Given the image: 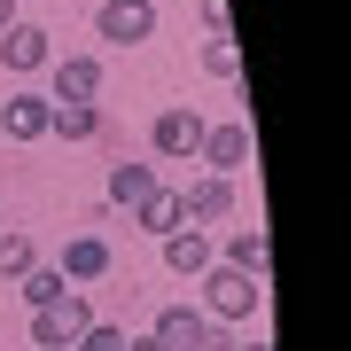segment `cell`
Returning a JSON list of instances; mask_svg holds the SVG:
<instances>
[{
	"label": "cell",
	"mask_w": 351,
	"mask_h": 351,
	"mask_svg": "<svg viewBox=\"0 0 351 351\" xmlns=\"http://www.w3.org/2000/svg\"><path fill=\"white\" fill-rule=\"evenodd\" d=\"M94 328V304H86V289H63L55 304H39L32 313V351H71L78 336Z\"/></svg>",
	"instance_id": "cell-1"
},
{
	"label": "cell",
	"mask_w": 351,
	"mask_h": 351,
	"mask_svg": "<svg viewBox=\"0 0 351 351\" xmlns=\"http://www.w3.org/2000/svg\"><path fill=\"white\" fill-rule=\"evenodd\" d=\"M195 281H203V313L226 320V328H242V320L258 313V297H265V281L234 274V265H211V274H195Z\"/></svg>",
	"instance_id": "cell-2"
},
{
	"label": "cell",
	"mask_w": 351,
	"mask_h": 351,
	"mask_svg": "<svg viewBox=\"0 0 351 351\" xmlns=\"http://www.w3.org/2000/svg\"><path fill=\"white\" fill-rule=\"evenodd\" d=\"M47 63H55V32H47V24H24V16H16V24L0 32V71H8V78H39Z\"/></svg>",
	"instance_id": "cell-3"
},
{
	"label": "cell",
	"mask_w": 351,
	"mask_h": 351,
	"mask_svg": "<svg viewBox=\"0 0 351 351\" xmlns=\"http://www.w3.org/2000/svg\"><path fill=\"white\" fill-rule=\"evenodd\" d=\"M234 203H242V195H234V180H226V172H203V180L180 188V211H188V226H203V234L234 219Z\"/></svg>",
	"instance_id": "cell-4"
},
{
	"label": "cell",
	"mask_w": 351,
	"mask_h": 351,
	"mask_svg": "<svg viewBox=\"0 0 351 351\" xmlns=\"http://www.w3.org/2000/svg\"><path fill=\"white\" fill-rule=\"evenodd\" d=\"M94 32L110 39V47H141V39H156V0H101Z\"/></svg>",
	"instance_id": "cell-5"
},
{
	"label": "cell",
	"mask_w": 351,
	"mask_h": 351,
	"mask_svg": "<svg viewBox=\"0 0 351 351\" xmlns=\"http://www.w3.org/2000/svg\"><path fill=\"white\" fill-rule=\"evenodd\" d=\"M195 141H203V117L188 110V101L156 110V125H149V149H156L164 164H188V156H195Z\"/></svg>",
	"instance_id": "cell-6"
},
{
	"label": "cell",
	"mask_w": 351,
	"mask_h": 351,
	"mask_svg": "<svg viewBox=\"0 0 351 351\" xmlns=\"http://www.w3.org/2000/svg\"><path fill=\"white\" fill-rule=\"evenodd\" d=\"M101 94V55H55L47 63V101H94Z\"/></svg>",
	"instance_id": "cell-7"
},
{
	"label": "cell",
	"mask_w": 351,
	"mask_h": 351,
	"mask_svg": "<svg viewBox=\"0 0 351 351\" xmlns=\"http://www.w3.org/2000/svg\"><path fill=\"white\" fill-rule=\"evenodd\" d=\"M195 156H203V172H226V180H234L242 164H250V125H203Z\"/></svg>",
	"instance_id": "cell-8"
},
{
	"label": "cell",
	"mask_w": 351,
	"mask_h": 351,
	"mask_svg": "<svg viewBox=\"0 0 351 351\" xmlns=\"http://www.w3.org/2000/svg\"><path fill=\"white\" fill-rule=\"evenodd\" d=\"M110 265H117V258H110V234H71V242H63V258H55V274L78 289V281H101Z\"/></svg>",
	"instance_id": "cell-9"
},
{
	"label": "cell",
	"mask_w": 351,
	"mask_h": 351,
	"mask_svg": "<svg viewBox=\"0 0 351 351\" xmlns=\"http://www.w3.org/2000/svg\"><path fill=\"white\" fill-rule=\"evenodd\" d=\"M47 110H55L47 94H32V86H16L8 101H0V133H8V141H47Z\"/></svg>",
	"instance_id": "cell-10"
},
{
	"label": "cell",
	"mask_w": 351,
	"mask_h": 351,
	"mask_svg": "<svg viewBox=\"0 0 351 351\" xmlns=\"http://www.w3.org/2000/svg\"><path fill=\"white\" fill-rule=\"evenodd\" d=\"M164 265H172L180 281H195V274H211V265H219V250H211L203 226H180V234H164Z\"/></svg>",
	"instance_id": "cell-11"
},
{
	"label": "cell",
	"mask_w": 351,
	"mask_h": 351,
	"mask_svg": "<svg viewBox=\"0 0 351 351\" xmlns=\"http://www.w3.org/2000/svg\"><path fill=\"white\" fill-rule=\"evenodd\" d=\"M133 226H141V234H156V242H164V234H180V226H188V211H180V188H164V180H156V188L133 203Z\"/></svg>",
	"instance_id": "cell-12"
},
{
	"label": "cell",
	"mask_w": 351,
	"mask_h": 351,
	"mask_svg": "<svg viewBox=\"0 0 351 351\" xmlns=\"http://www.w3.org/2000/svg\"><path fill=\"white\" fill-rule=\"evenodd\" d=\"M226 265L250 274V281L274 274V242H265V226H234V234H226Z\"/></svg>",
	"instance_id": "cell-13"
},
{
	"label": "cell",
	"mask_w": 351,
	"mask_h": 351,
	"mask_svg": "<svg viewBox=\"0 0 351 351\" xmlns=\"http://www.w3.org/2000/svg\"><path fill=\"white\" fill-rule=\"evenodd\" d=\"M101 133V101H55L47 110V141H94Z\"/></svg>",
	"instance_id": "cell-14"
},
{
	"label": "cell",
	"mask_w": 351,
	"mask_h": 351,
	"mask_svg": "<svg viewBox=\"0 0 351 351\" xmlns=\"http://www.w3.org/2000/svg\"><path fill=\"white\" fill-rule=\"evenodd\" d=\"M149 336H156L164 351H195V336H203V313H195V304H164Z\"/></svg>",
	"instance_id": "cell-15"
},
{
	"label": "cell",
	"mask_w": 351,
	"mask_h": 351,
	"mask_svg": "<svg viewBox=\"0 0 351 351\" xmlns=\"http://www.w3.org/2000/svg\"><path fill=\"white\" fill-rule=\"evenodd\" d=\"M32 265H39V242L24 234V226H0V281L16 289V281L32 274Z\"/></svg>",
	"instance_id": "cell-16"
},
{
	"label": "cell",
	"mask_w": 351,
	"mask_h": 351,
	"mask_svg": "<svg viewBox=\"0 0 351 351\" xmlns=\"http://www.w3.org/2000/svg\"><path fill=\"white\" fill-rule=\"evenodd\" d=\"M156 188V164H110V195L101 203H117V211H133L141 195Z\"/></svg>",
	"instance_id": "cell-17"
},
{
	"label": "cell",
	"mask_w": 351,
	"mask_h": 351,
	"mask_svg": "<svg viewBox=\"0 0 351 351\" xmlns=\"http://www.w3.org/2000/svg\"><path fill=\"white\" fill-rule=\"evenodd\" d=\"M63 289H71V281H63V274H55V265H32V274H24V281H16V297H24V304H32V313H39V304H55V297H63Z\"/></svg>",
	"instance_id": "cell-18"
},
{
	"label": "cell",
	"mask_w": 351,
	"mask_h": 351,
	"mask_svg": "<svg viewBox=\"0 0 351 351\" xmlns=\"http://www.w3.org/2000/svg\"><path fill=\"white\" fill-rule=\"evenodd\" d=\"M203 71L211 78H242V47L234 39H203Z\"/></svg>",
	"instance_id": "cell-19"
},
{
	"label": "cell",
	"mask_w": 351,
	"mask_h": 351,
	"mask_svg": "<svg viewBox=\"0 0 351 351\" xmlns=\"http://www.w3.org/2000/svg\"><path fill=\"white\" fill-rule=\"evenodd\" d=\"M110 226H117V203H78V226H71V234H110Z\"/></svg>",
	"instance_id": "cell-20"
},
{
	"label": "cell",
	"mask_w": 351,
	"mask_h": 351,
	"mask_svg": "<svg viewBox=\"0 0 351 351\" xmlns=\"http://www.w3.org/2000/svg\"><path fill=\"white\" fill-rule=\"evenodd\" d=\"M71 351H125V328H117V320H94V328H86V336H78Z\"/></svg>",
	"instance_id": "cell-21"
},
{
	"label": "cell",
	"mask_w": 351,
	"mask_h": 351,
	"mask_svg": "<svg viewBox=\"0 0 351 351\" xmlns=\"http://www.w3.org/2000/svg\"><path fill=\"white\" fill-rule=\"evenodd\" d=\"M242 336H234V328H226V320H211V313H203V336H195V351H234Z\"/></svg>",
	"instance_id": "cell-22"
},
{
	"label": "cell",
	"mask_w": 351,
	"mask_h": 351,
	"mask_svg": "<svg viewBox=\"0 0 351 351\" xmlns=\"http://www.w3.org/2000/svg\"><path fill=\"white\" fill-rule=\"evenodd\" d=\"M195 16H203V32L226 39V0H195Z\"/></svg>",
	"instance_id": "cell-23"
},
{
	"label": "cell",
	"mask_w": 351,
	"mask_h": 351,
	"mask_svg": "<svg viewBox=\"0 0 351 351\" xmlns=\"http://www.w3.org/2000/svg\"><path fill=\"white\" fill-rule=\"evenodd\" d=\"M125 351H164V343L156 336H125Z\"/></svg>",
	"instance_id": "cell-24"
},
{
	"label": "cell",
	"mask_w": 351,
	"mask_h": 351,
	"mask_svg": "<svg viewBox=\"0 0 351 351\" xmlns=\"http://www.w3.org/2000/svg\"><path fill=\"white\" fill-rule=\"evenodd\" d=\"M8 24H16V0H0V32H8Z\"/></svg>",
	"instance_id": "cell-25"
},
{
	"label": "cell",
	"mask_w": 351,
	"mask_h": 351,
	"mask_svg": "<svg viewBox=\"0 0 351 351\" xmlns=\"http://www.w3.org/2000/svg\"><path fill=\"white\" fill-rule=\"evenodd\" d=\"M234 351H274V343H265V336H258V343H234Z\"/></svg>",
	"instance_id": "cell-26"
},
{
	"label": "cell",
	"mask_w": 351,
	"mask_h": 351,
	"mask_svg": "<svg viewBox=\"0 0 351 351\" xmlns=\"http://www.w3.org/2000/svg\"><path fill=\"white\" fill-rule=\"evenodd\" d=\"M0 226H8V211H0Z\"/></svg>",
	"instance_id": "cell-27"
},
{
	"label": "cell",
	"mask_w": 351,
	"mask_h": 351,
	"mask_svg": "<svg viewBox=\"0 0 351 351\" xmlns=\"http://www.w3.org/2000/svg\"><path fill=\"white\" fill-rule=\"evenodd\" d=\"M16 8H24V0H16Z\"/></svg>",
	"instance_id": "cell-28"
}]
</instances>
